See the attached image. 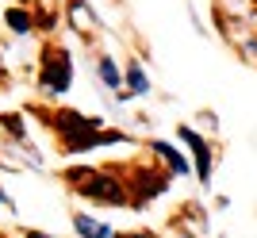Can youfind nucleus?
Instances as JSON below:
<instances>
[{
  "label": "nucleus",
  "mask_w": 257,
  "mask_h": 238,
  "mask_svg": "<svg viewBox=\"0 0 257 238\" xmlns=\"http://www.w3.org/2000/svg\"><path fill=\"white\" fill-rule=\"evenodd\" d=\"M73 184L81 188V192H88V196H100V200L123 204V192H119V184H115V181H107V177H100V173H88V169H81V173H73Z\"/></svg>",
  "instance_id": "nucleus-1"
},
{
  "label": "nucleus",
  "mask_w": 257,
  "mask_h": 238,
  "mask_svg": "<svg viewBox=\"0 0 257 238\" xmlns=\"http://www.w3.org/2000/svg\"><path fill=\"white\" fill-rule=\"evenodd\" d=\"M43 85H50L54 92H65V88H69V54L58 50V54L43 65Z\"/></svg>",
  "instance_id": "nucleus-2"
},
{
  "label": "nucleus",
  "mask_w": 257,
  "mask_h": 238,
  "mask_svg": "<svg viewBox=\"0 0 257 238\" xmlns=\"http://www.w3.org/2000/svg\"><path fill=\"white\" fill-rule=\"evenodd\" d=\"M181 139L192 146V154H196V165H200V181H207V173H211V154H207V142L200 139V135H192L188 127H181Z\"/></svg>",
  "instance_id": "nucleus-3"
},
{
  "label": "nucleus",
  "mask_w": 257,
  "mask_h": 238,
  "mask_svg": "<svg viewBox=\"0 0 257 238\" xmlns=\"http://www.w3.org/2000/svg\"><path fill=\"white\" fill-rule=\"evenodd\" d=\"M73 227H77V234H85V238H115V230L107 223H96L88 215H73Z\"/></svg>",
  "instance_id": "nucleus-4"
},
{
  "label": "nucleus",
  "mask_w": 257,
  "mask_h": 238,
  "mask_svg": "<svg viewBox=\"0 0 257 238\" xmlns=\"http://www.w3.org/2000/svg\"><path fill=\"white\" fill-rule=\"evenodd\" d=\"M96 69H100V77H104V85H107V88H119V69L111 65V58H100Z\"/></svg>",
  "instance_id": "nucleus-5"
},
{
  "label": "nucleus",
  "mask_w": 257,
  "mask_h": 238,
  "mask_svg": "<svg viewBox=\"0 0 257 238\" xmlns=\"http://www.w3.org/2000/svg\"><path fill=\"white\" fill-rule=\"evenodd\" d=\"M8 27H12V31H20V35H27V31H31V16L12 8V12H8Z\"/></svg>",
  "instance_id": "nucleus-6"
},
{
  "label": "nucleus",
  "mask_w": 257,
  "mask_h": 238,
  "mask_svg": "<svg viewBox=\"0 0 257 238\" xmlns=\"http://www.w3.org/2000/svg\"><path fill=\"white\" fill-rule=\"evenodd\" d=\"M154 146H158V154H165V158L173 162V169H177V173H188V165H184V158H181L177 150H173V146H165V142H154Z\"/></svg>",
  "instance_id": "nucleus-7"
},
{
  "label": "nucleus",
  "mask_w": 257,
  "mask_h": 238,
  "mask_svg": "<svg viewBox=\"0 0 257 238\" xmlns=\"http://www.w3.org/2000/svg\"><path fill=\"white\" fill-rule=\"evenodd\" d=\"M127 81H131V92H146V88H150V85H146V73H142L139 65H131Z\"/></svg>",
  "instance_id": "nucleus-8"
},
{
  "label": "nucleus",
  "mask_w": 257,
  "mask_h": 238,
  "mask_svg": "<svg viewBox=\"0 0 257 238\" xmlns=\"http://www.w3.org/2000/svg\"><path fill=\"white\" fill-rule=\"evenodd\" d=\"M142 238H150V234H142Z\"/></svg>",
  "instance_id": "nucleus-9"
}]
</instances>
